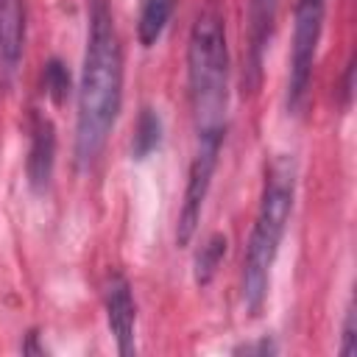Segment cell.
<instances>
[{
  "mask_svg": "<svg viewBox=\"0 0 357 357\" xmlns=\"http://www.w3.org/2000/svg\"><path fill=\"white\" fill-rule=\"evenodd\" d=\"M123 103V47L109 0H86V47L78 78L75 162L92 167Z\"/></svg>",
  "mask_w": 357,
  "mask_h": 357,
  "instance_id": "obj_1",
  "label": "cell"
},
{
  "mask_svg": "<svg viewBox=\"0 0 357 357\" xmlns=\"http://www.w3.org/2000/svg\"><path fill=\"white\" fill-rule=\"evenodd\" d=\"M293 204H296V159L282 153L265 170L259 206H257L254 226H251L245 254H243L240 296H243V307L248 315H259L265 307L271 268L284 240Z\"/></svg>",
  "mask_w": 357,
  "mask_h": 357,
  "instance_id": "obj_2",
  "label": "cell"
},
{
  "mask_svg": "<svg viewBox=\"0 0 357 357\" xmlns=\"http://www.w3.org/2000/svg\"><path fill=\"white\" fill-rule=\"evenodd\" d=\"M187 86L195 134H226L229 42L220 0H204L187 39Z\"/></svg>",
  "mask_w": 357,
  "mask_h": 357,
  "instance_id": "obj_3",
  "label": "cell"
},
{
  "mask_svg": "<svg viewBox=\"0 0 357 357\" xmlns=\"http://www.w3.org/2000/svg\"><path fill=\"white\" fill-rule=\"evenodd\" d=\"M324 20H326V0H296L290 73H287V106H290V112H298L304 98H307L318 42L324 33Z\"/></svg>",
  "mask_w": 357,
  "mask_h": 357,
  "instance_id": "obj_4",
  "label": "cell"
},
{
  "mask_svg": "<svg viewBox=\"0 0 357 357\" xmlns=\"http://www.w3.org/2000/svg\"><path fill=\"white\" fill-rule=\"evenodd\" d=\"M223 137L226 134H195V151L190 159L184 201H181V212H178V223H176V243L178 245H187L198 231L204 201L209 195V187H212V178H215V170L220 162Z\"/></svg>",
  "mask_w": 357,
  "mask_h": 357,
  "instance_id": "obj_5",
  "label": "cell"
},
{
  "mask_svg": "<svg viewBox=\"0 0 357 357\" xmlns=\"http://www.w3.org/2000/svg\"><path fill=\"white\" fill-rule=\"evenodd\" d=\"M103 310H106V324L109 332L117 343V354L128 357L134 354L137 343H134V332H137V304H134V290L131 282L114 271L109 273L106 284H103Z\"/></svg>",
  "mask_w": 357,
  "mask_h": 357,
  "instance_id": "obj_6",
  "label": "cell"
},
{
  "mask_svg": "<svg viewBox=\"0 0 357 357\" xmlns=\"http://www.w3.org/2000/svg\"><path fill=\"white\" fill-rule=\"evenodd\" d=\"M276 6L279 0H248V17H245V73L243 84L254 92L262 81V59L273 33V20H276Z\"/></svg>",
  "mask_w": 357,
  "mask_h": 357,
  "instance_id": "obj_7",
  "label": "cell"
},
{
  "mask_svg": "<svg viewBox=\"0 0 357 357\" xmlns=\"http://www.w3.org/2000/svg\"><path fill=\"white\" fill-rule=\"evenodd\" d=\"M56 165V128L47 117L31 114V145H28V159H25V173L28 181L36 192L47 190L50 176Z\"/></svg>",
  "mask_w": 357,
  "mask_h": 357,
  "instance_id": "obj_8",
  "label": "cell"
},
{
  "mask_svg": "<svg viewBox=\"0 0 357 357\" xmlns=\"http://www.w3.org/2000/svg\"><path fill=\"white\" fill-rule=\"evenodd\" d=\"M25 47V3L0 0V70L11 75Z\"/></svg>",
  "mask_w": 357,
  "mask_h": 357,
  "instance_id": "obj_9",
  "label": "cell"
},
{
  "mask_svg": "<svg viewBox=\"0 0 357 357\" xmlns=\"http://www.w3.org/2000/svg\"><path fill=\"white\" fill-rule=\"evenodd\" d=\"M173 11H176V0H142L137 17V36L142 47H153L162 39Z\"/></svg>",
  "mask_w": 357,
  "mask_h": 357,
  "instance_id": "obj_10",
  "label": "cell"
},
{
  "mask_svg": "<svg viewBox=\"0 0 357 357\" xmlns=\"http://www.w3.org/2000/svg\"><path fill=\"white\" fill-rule=\"evenodd\" d=\"M162 142V117L156 109L142 106L137 126H134V139H131V156L134 159H148Z\"/></svg>",
  "mask_w": 357,
  "mask_h": 357,
  "instance_id": "obj_11",
  "label": "cell"
},
{
  "mask_svg": "<svg viewBox=\"0 0 357 357\" xmlns=\"http://www.w3.org/2000/svg\"><path fill=\"white\" fill-rule=\"evenodd\" d=\"M226 248H229L226 234H212V237H206V243L198 248L195 262H192L195 284L206 287V284L215 279V273H218V268H220V262H223V257H226Z\"/></svg>",
  "mask_w": 357,
  "mask_h": 357,
  "instance_id": "obj_12",
  "label": "cell"
},
{
  "mask_svg": "<svg viewBox=\"0 0 357 357\" xmlns=\"http://www.w3.org/2000/svg\"><path fill=\"white\" fill-rule=\"evenodd\" d=\"M42 84H45V92L53 103H64L70 95V70L64 67V61L50 59L42 70Z\"/></svg>",
  "mask_w": 357,
  "mask_h": 357,
  "instance_id": "obj_13",
  "label": "cell"
},
{
  "mask_svg": "<svg viewBox=\"0 0 357 357\" xmlns=\"http://www.w3.org/2000/svg\"><path fill=\"white\" fill-rule=\"evenodd\" d=\"M343 357H354L357 354V312L354 304H349L346 318H343V329H340V349Z\"/></svg>",
  "mask_w": 357,
  "mask_h": 357,
  "instance_id": "obj_14",
  "label": "cell"
},
{
  "mask_svg": "<svg viewBox=\"0 0 357 357\" xmlns=\"http://www.w3.org/2000/svg\"><path fill=\"white\" fill-rule=\"evenodd\" d=\"M276 351H279V346H276L271 337H259L257 343H243V346L234 349V354H262V357L276 354Z\"/></svg>",
  "mask_w": 357,
  "mask_h": 357,
  "instance_id": "obj_15",
  "label": "cell"
}]
</instances>
